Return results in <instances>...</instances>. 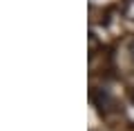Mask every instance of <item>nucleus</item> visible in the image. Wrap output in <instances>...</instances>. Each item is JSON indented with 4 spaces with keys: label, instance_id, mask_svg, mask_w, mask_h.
<instances>
[{
    "label": "nucleus",
    "instance_id": "nucleus-1",
    "mask_svg": "<svg viewBox=\"0 0 134 131\" xmlns=\"http://www.w3.org/2000/svg\"><path fill=\"white\" fill-rule=\"evenodd\" d=\"M132 58H134V42H132Z\"/></svg>",
    "mask_w": 134,
    "mask_h": 131
}]
</instances>
